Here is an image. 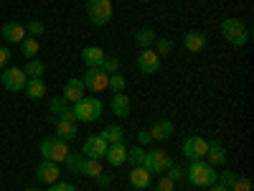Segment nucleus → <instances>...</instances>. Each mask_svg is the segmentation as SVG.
<instances>
[{"label":"nucleus","mask_w":254,"mask_h":191,"mask_svg":"<svg viewBox=\"0 0 254 191\" xmlns=\"http://www.w3.org/2000/svg\"><path fill=\"white\" fill-rule=\"evenodd\" d=\"M186 179L198 189H208L211 184H216L219 171H216V166H211L203 158H198V161H190V166L186 168Z\"/></svg>","instance_id":"nucleus-1"},{"label":"nucleus","mask_w":254,"mask_h":191,"mask_svg":"<svg viewBox=\"0 0 254 191\" xmlns=\"http://www.w3.org/2000/svg\"><path fill=\"white\" fill-rule=\"evenodd\" d=\"M102 110H104V104L99 102V97H81L71 107L76 122H94L102 117Z\"/></svg>","instance_id":"nucleus-2"},{"label":"nucleus","mask_w":254,"mask_h":191,"mask_svg":"<svg viewBox=\"0 0 254 191\" xmlns=\"http://www.w3.org/2000/svg\"><path fill=\"white\" fill-rule=\"evenodd\" d=\"M221 36L226 38V44H231V46H244L247 41H249V31H247V26L242 23L239 18H226L224 23H221Z\"/></svg>","instance_id":"nucleus-3"},{"label":"nucleus","mask_w":254,"mask_h":191,"mask_svg":"<svg viewBox=\"0 0 254 191\" xmlns=\"http://www.w3.org/2000/svg\"><path fill=\"white\" fill-rule=\"evenodd\" d=\"M87 15L92 26L102 28L112 20V0H87Z\"/></svg>","instance_id":"nucleus-4"},{"label":"nucleus","mask_w":254,"mask_h":191,"mask_svg":"<svg viewBox=\"0 0 254 191\" xmlns=\"http://www.w3.org/2000/svg\"><path fill=\"white\" fill-rule=\"evenodd\" d=\"M41 156L54 163H64V158L69 156V143L61 138H44L41 140Z\"/></svg>","instance_id":"nucleus-5"},{"label":"nucleus","mask_w":254,"mask_h":191,"mask_svg":"<svg viewBox=\"0 0 254 191\" xmlns=\"http://www.w3.org/2000/svg\"><path fill=\"white\" fill-rule=\"evenodd\" d=\"M171 163H173L171 153L163 151V148H155V151H145V161H142V166H145V168H147V171H150L153 176L165 174Z\"/></svg>","instance_id":"nucleus-6"},{"label":"nucleus","mask_w":254,"mask_h":191,"mask_svg":"<svg viewBox=\"0 0 254 191\" xmlns=\"http://www.w3.org/2000/svg\"><path fill=\"white\" fill-rule=\"evenodd\" d=\"M26 82H28V77H26V72L20 67H10V69L0 72V84H3L8 92H20L26 87Z\"/></svg>","instance_id":"nucleus-7"},{"label":"nucleus","mask_w":254,"mask_h":191,"mask_svg":"<svg viewBox=\"0 0 254 191\" xmlns=\"http://www.w3.org/2000/svg\"><path fill=\"white\" fill-rule=\"evenodd\" d=\"M81 82H84V90H89L94 95L110 90V74H104L102 69H87V74L81 77Z\"/></svg>","instance_id":"nucleus-8"},{"label":"nucleus","mask_w":254,"mask_h":191,"mask_svg":"<svg viewBox=\"0 0 254 191\" xmlns=\"http://www.w3.org/2000/svg\"><path fill=\"white\" fill-rule=\"evenodd\" d=\"M181 151H183V156H186V158H190V161L206 158L208 140H206V138H198V135H193V138H186V140H183V145H181Z\"/></svg>","instance_id":"nucleus-9"},{"label":"nucleus","mask_w":254,"mask_h":191,"mask_svg":"<svg viewBox=\"0 0 254 191\" xmlns=\"http://www.w3.org/2000/svg\"><path fill=\"white\" fill-rule=\"evenodd\" d=\"M107 140H104L102 135H89L87 140H84L81 145V153L84 158H104V153H107Z\"/></svg>","instance_id":"nucleus-10"},{"label":"nucleus","mask_w":254,"mask_h":191,"mask_svg":"<svg viewBox=\"0 0 254 191\" xmlns=\"http://www.w3.org/2000/svg\"><path fill=\"white\" fill-rule=\"evenodd\" d=\"M137 67L142 74H155L160 69V56L155 54V49H142L137 56Z\"/></svg>","instance_id":"nucleus-11"},{"label":"nucleus","mask_w":254,"mask_h":191,"mask_svg":"<svg viewBox=\"0 0 254 191\" xmlns=\"http://www.w3.org/2000/svg\"><path fill=\"white\" fill-rule=\"evenodd\" d=\"M84 92H87V90H84V82H81V77H74V79H69L66 84H64V99H66L69 104H76L81 97H87V95H84Z\"/></svg>","instance_id":"nucleus-12"},{"label":"nucleus","mask_w":254,"mask_h":191,"mask_svg":"<svg viewBox=\"0 0 254 191\" xmlns=\"http://www.w3.org/2000/svg\"><path fill=\"white\" fill-rule=\"evenodd\" d=\"M206 44H208V36H206L203 31H188V33H183V46H186V51H190V54L203 51Z\"/></svg>","instance_id":"nucleus-13"},{"label":"nucleus","mask_w":254,"mask_h":191,"mask_svg":"<svg viewBox=\"0 0 254 191\" xmlns=\"http://www.w3.org/2000/svg\"><path fill=\"white\" fill-rule=\"evenodd\" d=\"M0 36H3L5 44H23L28 33H26V26H20V23H5L0 28Z\"/></svg>","instance_id":"nucleus-14"},{"label":"nucleus","mask_w":254,"mask_h":191,"mask_svg":"<svg viewBox=\"0 0 254 191\" xmlns=\"http://www.w3.org/2000/svg\"><path fill=\"white\" fill-rule=\"evenodd\" d=\"M110 110H112L115 117H127L130 110H132V102H130V97H127L125 92H115L112 99H110Z\"/></svg>","instance_id":"nucleus-15"},{"label":"nucleus","mask_w":254,"mask_h":191,"mask_svg":"<svg viewBox=\"0 0 254 191\" xmlns=\"http://www.w3.org/2000/svg\"><path fill=\"white\" fill-rule=\"evenodd\" d=\"M59 174H61V168H59V163H54V161H41L38 166H36V176L44 181V184H54L56 179H59Z\"/></svg>","instance_id":"nucleus-16"},{"label":"nucleus","mask_w":254,"mask_h":191,"mask_svg":"<svg viewBox=\"0 0 254 191\" xmlns=\"http://www.w3.org/2000/svg\"><path fill=\"white\" fill-rule=\"evenodd\" d=\"M130 184H132V189H135V191L147 189V186H153V174L147 171L145 166H135L132 171H130Z\"/></svg>","instance_id":"nucleus-17"},{"label":"nucleus","mask_w":254,"mask_h":191,"mask_svg":"<svg viewBox=\"0 0 254 191\" xmlns=\"http://www.w3.org/2000/svg\"><path fill=\"white\" fill-rule=\"evenodd\" d=\"M104 158L110 161V166H125L127 163V145L125 143H112L107 145V153H104Z\"/></svg>","instance_id":"nucleus-18"},{"label":"nucleus","mask_w":254,"mask_h":191,"mask_svg":"<svg viewBox=\"0 0 254 191\" xmlns=\"http://www.w3.org/2000/svg\"><path fill=\"white\" fill-rule=\"evenodd\" d=\"M104 54L99 46H87V49H81V61L87 64V69H99L102 67V61H104Z\"/></svg>","instance_id":"nucleus-19"},{"label":"nucleus","mask_w":254,"mask_h":191,"mask_svg":"<svg viewBox=\"0 0 254 191\" xmlns=\"http://www.w3.org/2000/svg\"><path fill=\"white\" fill-rule=\"evenodd\" d=\"M56 125V138L61 140H76L79 138V130H76V122H69V120H51Z\"/></svg>","instance_id":"nucleus-20"},{"label":"nucleus","mask_w":254,"mask_h":191,"mask_svg":"<svg viewBox=\"0 0 254 191\" xmlns=\"http://www.w3.org/2000/svg\"><path fill=\"white\" fill-rule=\"evenodd\" d=\"M173 130H176V127H173V122H171V120H158V122L150 127V138L160 143V140L173 138Z\"/></svg>","instance_id":"nucleus-21"},{"label":"nucleus","mask_w":254,"mask_h":191,"mask_svg":"<svg viewBox=\"0 0 254 191\" xmlns=\"http://www.w3.org/2000/svg\"><path fill=\"white\" fill-rule=\"evenodd\" d=\"M23 92H26L28 99H33V102L44 99V97H46V82H44V79H28L26 87H23Z\"/></svg>","instance_id":"nucleus-22"},{"label":"nucleus","mask_w":254,"mask_h":191,"mask_svg":"<svg viewBox=\"0 0 254 191\" xmlns=\"http://www.w3.org/2000/svg\"><path fill=\"white\" fill-rule=\"evenodd\" d=\"M206 163H211V166H224V163H226V148H224L221 143H208Z\"/></svg>","instance_id":"nucleus-23"},{"label":"nucleus","mask_w":254,"mask_h":191,"mask_svg":"<svg viewBox=\"0 0 254 191\" xmlns=\"http://www.w3.org/2000/svg\"><path fill=\"white\" fill-rule=\"evenodd\" d=\"M99 135H102L104 140H107L110 145H112V143H125V130H122V125H117V122L107 125Z\"/></svg>","instance_id":"nucleus-24"},{"label":"nucleus","mask_w":254,"mask_h":191,"mask_svg":"<svg viewBox=\"0 0 254 191\" xmlns=\"http://www.w3.org/2000/svg\"><path fill=\"white\" fill-rule=\"evenodd\" d=\"M79 174L89 176V179L99 176V174H102V158H84V161H81V168H79Z\"/></svg>","instance_id":"nucleus-25"},{"label":"nucleus","mask_w":254,"mask_h":191,"mask_svg":"<svg viewBox=\"0 0 254 191\" xmlns=\"http://www.w3.org/2000/svg\"><path fill=\"white\" fill-rule=\"evenodd\" d=\"M155 38H158V33H155L153 28H142V31H137V36H135V44H137L140 49H153Z\"/></svg>","instance_id":"nucleus-26"},{"label":"nucleus","mask_w":254,"mask_h":191,"mask_svg":"<svg viewBox=\"0 0 254 191\" xmlns=\"http://www.w3.org/2000/svg\"><path fill=\"white\" fill-rule=\"evenodd\" d=\"M23 72H26L28 79H41V77H44V72H46V67H44V61H38V59H28Z\"/></svg>","instance_id":"nucleus-27"},{"label":"nucleus","mask_w":254,"mask_h":191,"mask_svg":"<svg viewBox=\"0 0 254 191\" xmlns=\"http://www.w3.org/2000/svg\"><path fill=\"white\" fill-rule=\"evenodd\" d=\"M20 49H23V56H26V59H36L38 51H41V44H38V38L26 36V41L20 44Z\"/></svg>","instance_id":"nucleus-28"},{"label":"nucleus","mask_w":254,"mask_h":191,"mask_svg":"<svg viewBox=\"0 0 254 191\" xmlns=\"http://www.w3.org/2000/svg\"><path fill=\"white\" fill-rule=\"evenodd\" d=\"M142 161H145V148H142V145L127 148V163H130L132 168H135V166H142Z\"/></svg>","instance_id":"nucleus-29"},{"label":"nucleus","mask_w":254,"mask_h":191,"mask_svg":"<svg viewBox=\"0 0 254 191\" xmlns=\"http://www.w3.org/2000/svg\"><path fill=\"white\" fill-rule=\"evenodd\" d=\"M49 110H51V115H56V117H61L66 110H71L69 107V102L64 99V97H51L49 99Z\"/></svg>","instance_id":"nucleus-30"},{"label":"nucleus","mask_w":254,"mask_h":191,"mask_svg":"<svg viewBox=\"0 0 254 191\" xmlns=\"http://www.w3.org/2000/svg\"><path fill=\"white\" fill-rule=\"evenodd\" d=\"M153 49H155V54H158L160 59H163V56H171V51H173V41H171V38H155Z\"/></svg>","instance_id":"nucleus-31"},{"label":"nucleus","mask_w":254,"mask_h":191,"mask_svg":"<svg viewBox=\"0 0 254 191\" xmlns=\"http://www.w3.org/2000/svg\"><path fill=\"white\" fill-rule=\"evenodd\" d=\"M81 161H84V153H71V151H69V156L64 158V166H66L71 174H79V168H81Z\"/></svg>","instance_id":"nucleus-32"},{"label":"nucleus","mask_w":254,"mask_h":191,"mask_svg":"<svg viewBox=\"0 0 254 191\" xmlns=\"http://www.w3.org/2000/svg\"><path fill=\"white\" fill-rule=\"evenodd\" d=\"M104 74H115V72H120V59L117 56H104V61H102V67H99Z\"/></svg>","instance_id":"nucleus-33"},{"label":"nucleus","mask_w":254,"mask_h":191,"mask_svg":"<svg viewBox=\"0 0 254 191\" xmlns=\"http://www.w3.org/2000/svg\"><path fill=\"white\" fill-rule=\"evenodd\" d=\"M110 90H112V95H115V92H125V77H122L120 72L110 74Z\"/></svg>","instance_id":"nucleus-34"},{"label":"nucleus","mask_w":254,"mask_h":191,"mask_svg":"<svg viewBox=\"0 0 254 191\" xmlns=\"http://www.w3.org/2000/svg\"><path fill=\"white\" fill-rule=\"evenodd\" d=\"M165 176L171 179V181H183V179H186V171H183L181 166L171 163V166H168V171H165Z\"/></svg>","instance_id":"nucleus-35"},{"label":"nucleus","mask_w":254,"mask_h":191,"mask_svg":"<svg viewBox=\"0 0 254 191\" xmlns=\"http://www.w3.org/2000/svg\"><path fill=\"white\" fill-rule=\"evenodd\" d=\"M229 191H252V181L244 176H237V181L229 186Z\"/></svg>","instance_id":"nucleus-36"},{"label":"nucleus","mask_w":254,"mask_h":191,"mask_svg":"<svg viewBox=\"0 0 254 191\" xmlns=\"http://www.w3.org/2000/svg\"><path fill=\"white\" fill-rule=\"evenodd\" d=\"M155 191H176V181H171L168 176H160L155 184Z\"/></svg>","instance_id":"nucleus-37"},{"label":"nucleus","mask_w":254,"mask_h":191,"mask_svg":"<svg viewBox=\"0 0 254 191\" xmlns=\"http://www.w3.org/2000/svg\"><path fill=\"white\" fill-rule=\"evenodd\" d=\"M26 33L33 36V38H38L41 33H44V23H41V20H31V23L26 26Z\"/></svg>","instance_id":"nucleus-38"},{"label":"nucleus","mask_w":254,"mask_h":191,"mask_svg":"<svg viewBox=\"0 0 254 191\" xmlns=\"http://www.w3.org/2000/svg\"><path fill=\"white\" fill-rule=\"evenodd\" d=\"M216 181H219V184H224V186L229 189L231 184H234V181H237V174H234V171H221Z\"/></svg>","instance_id":"nucleus-39"},{"label":"nucleus","mask_w":254,"mask_h":191,"mask_svg":"<svg viewBox=\"0 0 254 191\" xmlns=\"http://www.w3.org/2000/svg\"><path fill=\"white\" fill-rule=\"evenodd\" d=\"M49 191H76V186L69 184V181H54V184L49 186Z\"/></svg>","instance_id":"nucleus-40"},{"label":"nucleus","mask_w":254,"mask_h":191,"mask_svg":"<svg viewBox=\"0 0 254 191\" xmlns=\"http://www.w3.org/2000/svg\"><path fill=\"white\" fill-rule=\"evenodd\" d=\"M94 181H97V186H102V189H107V186L112 184V176H110V174H104V171H102L99 176H94Z\"/></svg>","instance_id":"nucleus-41"},{"label":"nucleus","mask_w":254,"mask_h":191,"mask_svg":"<svg viewBox=\"0 0 254 191\" xmlns=\"http://www.w3.org/2000/svg\"><path fill=\"white\" fill-rule=\"evenodd\" d=\"M147 143H153L150 130H140V133H137V145H147Z\"/></svg>","instance_id":"nucleus-42"},{"label":"nucleus","mask_w":254,"mask_h":191,"mask_svg":"<svg viewBox=\"0 0 254 191\" xmlns=\"http://www.w3.org/2000/svg\"><path fill=\"white\" fill-rule=\"evenodd\" d=\"M8 59H10V49L8 46H0V69L8 64Z\"/></svg>","instance_id":"nucleus-43"},{"label":"nucleus","mask_w":254,"mask_h":191,"mask_svg":"<svg viewBox=\"0 0 254 191\" xmlns=\"http://www.w3.org/2000/svg\"><path fill=\"white\" fill-rule=\"evenodd\" d=\"M208 191H229V189H226L224 184H219V181H216V184H211V186H208Z\"/></svg>","instance_id":"nucleus-44"},{"label":"nucleus","mask_w":254,"mask_h":191,"mask_svg":"<svg viewBox=\"0 0 254 191\" xmlns=\"http://www.w3.org/2000/svg\"><path fill=\"white\" fill-rule=\"evenodd\" d=\"M140 3H150V0H140Z\"/></svg>","instance_id":"nucleus-45"},{"label":"nucleus","mask_w":254,"mask_h":191,"mask_svg":"<svg viewBox=\"0 0 254 191\" xmlns=\"http://www.w3.org/2000/svg\"><path fill=\"white\" fill-rule=\"evenodd\" d=\"M26 191H38V189H26Z\"/></svg>","instance_id":"nucleus-46"}]
</instances>
